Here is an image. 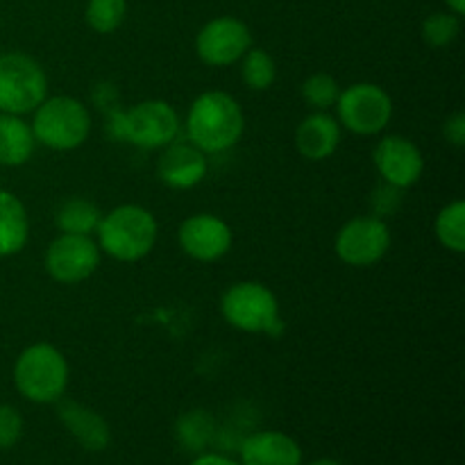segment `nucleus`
I'll return each instance as SVG.
<instances>
[{
  "mask_svg": "<svg viewBox=\"0 0 465 465\" xmlns=\"http://www.w3.org/2000/svg\"><path fill=\"white\" fill-rule=\"evenodd\" d=\"M103 212L86 198L66 200L57 209V227L64 234H86L91 236L98 230Z\"/></svg>",
  "mask_w": 465,
  "mask_h": 465,
  "instance_id": "nucleus-20",
  "label": "nucleus"
},
{
  "mask_svg": "<svg viewBox=\"0 0 465 465\" xmlns=\"http://www.w3.org/2000/svg\"><path fill=\"white\" fill-rule=\"evenodd\" d=\"M448 3V9L452 14H457V16H463L465 14V0H445Z\"/></svg>",
  "mask_w": 465,
  "mask_h": 465,
  "instance_id": "nucleus-30",
  "label": "nucleus"
},
{
  "mask_svg": "<svg viewBox=\"0 0 465 465\" xmlns=\"http://www.w3.org/2000/svg\"><path fill=\"white\" fill-rule=\"evenodd\" d=\"M30 127L36 143L57 153H68L89 139L91 114L84 103L73 95H53L35 109Z\"/></svg>",
  "mask_w": 465,
  "mask_h": 465,
  "instance_id": "nucleus-4",
  "label": "nucleus"
},
{
  "mask_svg": "<svg viewBox=\"0 0 465 465\" xmlns=\"http://www.w3.org/2000/svg\"><path fill=\"white\" fill-rule=\"evenodd\" d=\"M252 48L250 27L236 16H218L204 23L195 36V53L207 66L223 68L241 62Z\"/></svg>",
  "mask_w": 465,
  "mask_h": 465,
  "instance_id": "nucleus-11",
  "label": "nucleus"
},
{
  "mask_svg": "<svg viewBox=\"0 0 465 465\" xmlns=\"http://www.w3.org/2000/svg\"><path fill=\"white\" fill-rule=\"evenodd\" d=\"M57 416L84 450H89V452H103V450L109 448L112 431H109L107 420L100 413H95L94 409L82 407L80 402L62 398L59 400Z\"/></svg>",
  "mask_w": 465,
  "mask_h": 465,
  "instance_id": "nucleus-17",
  "label": "nucleus"
},
{
  "mask_svg": "<svg viewBox=\"0 0 465 465\" xmlns=\"http://www.w3.org/2000/svg\"><path fill=\"white\" fill-rule=\"evenodd\" d=\"M36 139L30 123L14 114H0V166L16 168L30 162Z\"/></svg>",
  "mask_w": 465,
  "mask_h": 465,
  "instance_id": "nucleus-19",
  "label": "nucleus"
},
{
  "mask_svg": "<svg viewBox=\"0 0 465 465\" xmlns=\"http://www.w3.org/2000/svg\"><path fill=\"white\" fill-rule=\"evenodd\" d=\"M100 245L86 234H59L45 250V271L59 284H80L100 266Z\"/></svg>",
  "mask_w": 465,
  "mask_h": 465,
  "instance_id": "nucleus-10",
  "label": "nucleus"
},
{
  "mask_svg": "<svg viewBox=\"0 0 465 465\" xmlns=\"http://www.w3.org/2000/svg\"><path fill=\"white\" fill-rule=\"evenodd\" d=\"M118 134L141 150H162L180 134V116L166 100H143L116 116Z\"/></svg>",
  "mask_w": 465,
  "mask_h": 465,
  "instance_id": "nucleus-7",
  "label": "nucleus"
},
{
  "mask_svg": "<svg viewBox=\"0 0 465 465\" xmlns=\"http://www.w3.org/2000/svg\"><path fill=\"white\" fill-rule=\"evenodd\" d=\"M461 32V21L452 12H434L422 21V39L431 48H445Z\"/></svg>",
  "mask_w": 465,
  "mask_h": 465,
  "instance_id": "nucleus-26",
  "label": "nucleus"
},
{
  "mask_svg": "<svg viewBox=\"0 0 465 465\" xmlns=\"http://www.w3.org/2000/svg\"><path fill=\"white\" fill-rule=\"evenodd\" d=\"M162 157L157 162V175L168 189L189 191L198 186L207 177L209 162L207 154L193 143H168L162 148Z\"/></svg>",
  "mask_w": 465,
  "mask_h": 465,
  "instance_id": "nucleus-14",
  "label": "nucleus"
},
{
  "mask_svg": "<svg viewBox=\"0 0 465 465\" xmlns=\"http://www.w3.org/2000/svg\"><path fill=\"white\" fill-rule=\"evenodd\" d=\"M436 239L440 245L452 252L461 254L465 250V203L463 200H454V203L445 204L436 216Z\"/></svg>",
  "mask_w": 465,
  "mask_h": 465,
  "instance_id": "nucleus-22",
  "label": "nucleus"
},
{
  "mask_svg": "<svg viewBox=\"0 0 465 465\" xmlns=\"http://www.w3.org/2000/svg\"><path fill=\"white\" fill-rule=\"evenodd\" d=\"M277 77L275 59L263 48H250L241 57V80L248 89L266 91L271 89Z\"/></svg>",
  "mask_w": 465,
  "mask_h": 465,
  "instance_id": "nucleus-23",
  "label": "nucleus"
},
{
  "mask_svg": "<svg viewBox=\"0 0 465 465\" xmlns=\"http://www.w3.org/2000/svg\"><path fill=\"white\" fill-rule=\"evenodd\" d=\"M127 14V0H89L84 9L86 23L100 35H112L123 25Z\"/></svg>",
  "mask_w": 465,
  "mask_h": 465,
  "instance_id": "nucleus-24",
  "label": "nucleus"
},
{
  "mask_svg": "<svg viewBox=\"0 0 465 465\" xmlns=\"http://www.w3.org/2000/svg\"><path fill=\"white\" fill-rule=\"evenodd\" d=\"M184 127L189 143L204 154H218L239 143L245 116L239 100L227 91H204L191 103Z\"/></svg>",
  "mask_w": 465,
  "mask_h": 465,
  "instance_id": "nucleus-1",
  "label": "nucleus"
},
{
  "mask_svg": "<svg viewBox=\"0 0 465 465\" xmlns=\"http://www.w3.org/2000/svg\"><path fill=\"white\" fill-rule=\"evenodd\" d=\"M191 465H239L234 459L225 457V454H213V452H203L191 461Z\"/></svg>",
  "mask_w": 465,
  "mask_h": 465,
  "instance_id": "nucleus-29",
  "label": "nucleus"
},
{
  "mask_svg": "<svg viewBox=\"0 0 465 465\" xmlns=\"http://www.w3.org/2000/svg\"><path fill=\"white\" fill-rule=\"evenodd\" d=\"M239 465H302V450L289 434L257 431L241 443Z\"/></svg>",
  "mask_w": 465,
  "mask_h": 465,
  "instance_id": "nucleus-15",
  "label": "nucleus"
},
{
  "mask_svg": "<svg viewBox=\"0 0 465 465\" xmlns=\"http://www.w3.org/2000/svg\"><path fill=\"white\" fill-rule=\"evenodd\" d=\"M221 313L245 334H280V302L262 282H236L223 293Z\"/></svg>",
  "mask_w": 465,
  "mask_h": 465,
  "instance_id": "nucleus-5",
  "label": "nucleus"
},
{
  "mask_svg": "<svg viewBox=\"0 0 465 465\" xmlns=\"http://www.w3.org/2000/svg\"><path fill=\"white\" fill-rule=\"evenodd\" d=\"M334 107L339 109L341 125L359 136L380 134L393 118V100L389 91L372 82H357L341 89Z\"/></svg>",
  "mask_w": 465,
  "mask_h": 465,
  "instance_id": "nucleus-8",
  "label": "nucleus"
},
{
  "mask_svg": "<svg viewBox=\"0 0 465 465\" xmlns=\"http://www.w3.org/2000/svg\"><path fill=\"white\" fill-rule=\"evenodd\" d=\"M177 440L186 452L203 454L213 439V418L203 409H193L180 416L175 425Z\"/></svg>",
  "mask_w": 465,
  "mask_h": 465,
  "instance_id": "nucleus-21",
  "label": "nucleus"
},
{
  "mask_svg": "<svg viewBox=\"0 0 465 465\" xmlns=\"http://www.w3.org/2000/svg\"><path fill=\"white\" fill-rule=\"evenodd\" d=\"M443 134L450 143L457 145V148H463L465 145V114L463 112L452 114V116L445 121Z\"/></svg>",
  "mask_w": 465,
  "mask_h": 465,
  "instance_id": "nucleus-28",
  "label": "nucleus"
},
{
  "mask_svg": "<svg viewBox=\"0 0 465 465\" xmlns=\"http://www.w3.org/2000/svg\"><path fill=\"white\" fill-rule=\"evenodd\" d=\"M27 239H30V218L25 204L12 191L0 189V259L21 252Z\"/></svg>",
  "mask_w": 465,
  "mask_h": 465,
  "instance_id": "nucleus-18",
  "label": "nucleus"
},
{
  "mask_svg": "<svg viewBox=\"0 0 465 465\" xmlns=\"http://www.w3.org/2000/svg\"><path fill=\"white\" fill-rule=\"evenodd\" d=\"M177 241L186 257L195 262H218L232 250V227L213 213H195L182 221Z\"/></svg>",
  "mask_w": 465,
  "mask_h": 465,
  "instance_id": "nucleus-13",
  "label": "nucleus"
},
{
  "mask_svg": "<svg viewBox=\"0 0 465 465\" xmlns=\"http://www.w3.org/2000/svg\"><path fill=\"white\" fill-rule=\"evenodd\" d=\"M48 98V75L25 53L0 54V114L23 116Z\"/></svg>",
  "mask_w": 465,
  "mask_h": 465,
  "instance_id": "nucleus-6",
  "label": "nucleus"
},
{
  "mask_svg": "<svg viewBox=\"0 0 465 465\" xmlns=\"http://www.w3.org/2000/svg\"><path fill=\"white\" fill-rule=\"evenodd\" d=\"M309 465H343V463H339L336 459H318V461H313Z\"/></svg>",
  "mask_w": 465,
  "mask_h": 465,
  "instance_id": "nucleus-31",
  "label": "nucleus"
},
{
  "mask_svg": "<svg viewBox=\"0 0 465 465\" xmlns=\"http://www.w3.org/2000/svg\"><path fill=\"white\" fill-rule=\"evenodd\" d=\"M302 98L316 112H327L336 104L341 94V86L336 82V77H331L330 73H313L307 80L302 82Z\"/></svg>",
  "mask_w": 465,
  "mask_h": 465,
  "instance_id": "nucleus-25",
  "label": "nucleus"
},
{
  "mask_svg": "<svg viewBox=\"0 0 465 465\" xmlns=\"http://www.w3.org/2000/svg\"><path fill=\"white\" fill-rule=\"evenodd\" d=\"M377 173L393 189H409L418 184L425 173V157L411 139L400 134H389L375 145L372 153Z\"/></svg>",
  "mask_w": 465,
  "mask_h": 465,
  "instance_id": "nucleus-12",
  "label": "nucleus"
},
{
  "mask_svg": "<svg viewBox=\"0 0 465 465\" xmlns=\"http://www.w3.org/2000/svg\"><path fill=\"white\" fill-rule=\"evenodd\" d=\"M23 416L12 404H0V450H9L21 440Z\"/></svg>",
  "mask_w": 465,
  "mask_h": 465,
  "instance_id": "nucleus-27",
  "label": "nucleus"
},
{
  "mask_svg": "<svg viewBox=\"0 0 465 465\" xmlns=\"http://www.w3.org/2000/svg\"><path fill=\"white\" fill-rule=\"evenodd\" d=\"M12 375L23 398L35 404H53L66 393L71 368L54 345L35 343L18 354Z\"/></svg>",
  "mask_w": 465,
  "mask_h": 465,
  "instance_id": "nucleus-3",
  "label": "nucleus"
},
{
  "mask_svg": "<svg viewBox=\"0 0 465 465\" xmlns=\"http://www.w3.org/2000/svg\"><path fill=\"white\" fill-rule=\"evenodd\" d=\"M100 252L116 262H139L153 252L159 225L153 212L139 204H121L104 213L98 223Z\"/></svg>",
  "mask_w": 465,
  "mask_h": 465,
  "instance_id": "nucleus-2",
  "label": "nucleus"
},
{
  "mask_svg": "<svg viewBox=\"0 0 465 465\" xmlns=\"http://www.w3.org/2000/svg\"><path fill=\"white\" fill-rule=\"evenodd\" d=\"M391 248V230L380 216H357L345 223L336 234L334 250L348 266H375Z\"/></svg>",
  "mask_w": 465,
  "mask_h": 465,
  "instance_id": "nucleus-9",
  "label": "nucleus"
},
{
  "mask_svg": "<svg viewBox=\"0 0 465 465\" xmlns=\"http://www.w3.org/2000/svg\"><path fill=\"white\" fill-rule=\"evenodd\" d=\"M341 145V123L327 112H313L295 130V150L309 162L331 157Z\"/></svg>",
  "mask_w": 465,
  "mask_h": 465,
  "instance_id": "nucleus-16",
  "label": "nucleus"
}]
</instances>
